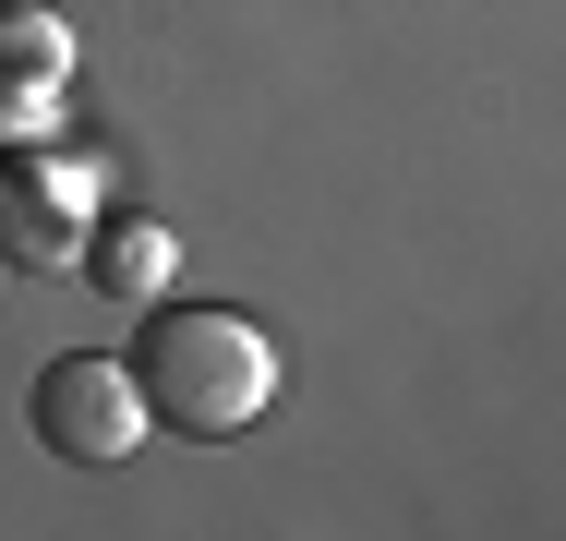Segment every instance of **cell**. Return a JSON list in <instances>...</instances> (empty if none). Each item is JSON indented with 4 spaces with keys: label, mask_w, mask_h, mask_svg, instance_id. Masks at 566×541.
Segmentation results:
<instances>
[{
    "label": "cell",
    "mask_w": 566,
    "mask_h": 541,
    "mask_svg": "<svg viewBox=\"0 0 566 541\" xmlns=\"http://www.w3.org/2000/svg\"><path fill=\"white\" fill-rule=\"evenodd\" d=\"M0 229H12V265H85L73 205H61L49 169H0Z\"/></svg>",
    "instance_id": "obj_3"
},
{
    "label": "cell",
    "mask_w": 566,
    "mask_h": 541,
    "mask_svg": "<svg viewBox=\"0 0 566 541\" xmlns=\"http://www.w3.org/2000/svg\"><path fill=\"white\" fill-rule=\"evenodd\" d=\"M133 385H145V422L169 433H253L277 397V349L253 314H157L133 337Z\"/></svg>",
    "instance_id": "obj_1"
},
{
    "label": "cell",
    "mask_w": 566,
    "mask_h": 541,
    "mask_svg": "<svg viewBox=\"0 0 566 541\" xmlns=\"http://www.w3.org/2000/svg\"><path fill=\"white\" fill-rule=\"evenodd\" d=\"M85 265H97L109 301H157V289H169V229H157V216H109V229L85 241Z\"/></svg>",
    "instance_id": "obj_5"
},
{
    "label": "cell",
    "mask_w": 566,
    "mask_h": 541,
    "mask_svg": "<svg viewBox=\"0 0 566 541\" xmlns=\"http://www.w3.org/2000/svg\"><path fill=\"white\" fill-rule=\"evenodd\" d=\"M73 73V36L49 0H0V97H49Z\"/></svg>",
    "instance_id": "obj_4"
},
{
    "label": "cell",
    "mask_w": 566,
    "mask_h": 541,
    "mask_svg": "<svg viewBox=\"0 0 566 541\" xmlns=\"http://www.w3.org/2000/svg\"><path fill=\"white\" fill-rule=\"evenodd\" d=\"M24 422H36V445H49V457L109 469V457H133V445H145V385H133L120 361H97V349H61V361L36 373V397H24Z\"/></svg>",
    "instance_id": "obj_2"
}]
</instances>
